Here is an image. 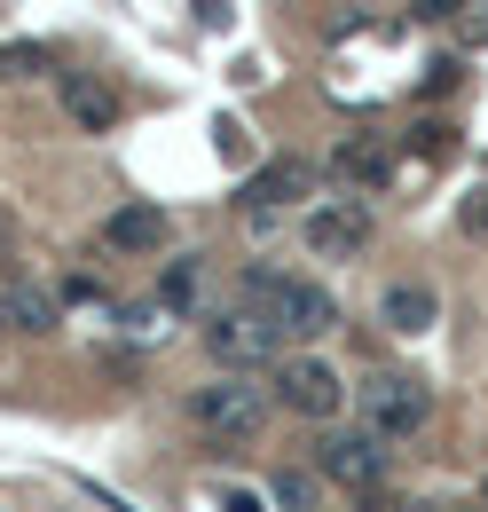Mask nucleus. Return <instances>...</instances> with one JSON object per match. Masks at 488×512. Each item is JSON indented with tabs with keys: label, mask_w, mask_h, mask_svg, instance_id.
<instances>
[{
	"label": "nucleus",
	"mask_w": 488,
	"mask_h": 512,
	"mask_svg": "<svg viewBox=\"0 0 488 512\" xmlns=\"http://www.w3.org/2000/svg\"><path fill=\"white\" fill-rule=\"evenodd\" d=\"M244 308L268 323L276 339H323L339 308H331V292L323 284H300V276H276V268H252L244 276Z\"/></svg>",
	"instance_id": "1"
},
{
	"label": "nucleus",
	"mask_w": 488,
	"mask_h": 512,
	"mask_svg": "<svg viewBox=\"0 0 488 512\" xmlns=\"http://www.w3.org/2000/svg\"><path fill=\"white\" fill-rule=\"evenodd\" d=\"M189 418H197V434H213V442H252L260 426H268V386L260 379H213L189 394Z\"/></svg>",
	"instance_id": "2"
},
{
	"label": "nucleus",
	"mask_w": 488,
	"mask_h": 512,
	"mask_svg": "<svg viewBox=\"0 0 488 512\" xmlns=\"http://www.w3.org/2000/svg\"><path fill=\"white\" fill-rule=\"evenodd\" d=\"M426 418H433L426 379L378 371V379L363 386V434H378V442H410V434H426Z\"/></svg>",
	"instance_id": "3"
},
{
	"label": "nucleus",
	"mask_w": 488,
	"mask_h": 512,
	"mask_svg": "<svg viewBox=\"0 0 488 512\" xmlns=\"http://www.w3.org/2000/svg\"><path fill=\"white\" fill-rule=\"evenodd\" d=\"M268 402H284L292 418H339V402H347V386H339V371L323 363V355H284L276 363V386H268Z\"/></svg>",
	"instance_id": "4"
},
{
	"label": "nucleus",
	"mask_w": 488,
	"mask_h": 512,
	"mask_svg": "<svg viewBox=\"0 0 488 512\" xmlns=\"http://www.w3.org/2000/svg\"><path fill=\"white\" fill-rule=\"evenodd\" d=\"M276 331L252 316V308H221V316H205V355L221 363V371H260V363H276Z\"/></svg>",
	"instance_id": "5"
},
{
	"label": "nucleus",
	"mask_w": 488,
	"mask_h": 512,
	"mask_svg": "<svg viewBox=\"0 0 488 512\" xmlns=\"http://www.w3.org/2000/svg\"><path fill=\"white\" fill-rule=\"evenodd\" d=\"M370 245V205L363 197H315L307 213V253L315 260H355Z\"/></svg>",
	"instance_id": "6"
},
{
	"label": "nucleus",
	"mask_w": 488,
	"mask_h": 512,
	"mask_svg": "<svg viewBox=\"0 0 488 512\" xmlns=\"http://www.w3.org/2000/svg\"><path fill=\"white\" fill-rule=\"evenodd\" d=\"M315 465H323V481L370 497V489L386 481V442H378V434H323V442H315Z\"/></svg>",
	"instance_id": "7"
},
{
	"label": "nucleus",
	"mask_w": 488,
	"mask_h": 512,
	"mask_svg": "<svg viewBox=\"0 0 488 512\" xmlns=\"http://www.w3.org/2000/svg\"><path fill=\"white\" fill-rule=\"evenodd\" d=\"M323 190V174H315V158H268L252 182H244L237 213H276V205H300V197Z\"/></svg>",
	"instance_id": "8"
},
{
	"label": "nucleus",
	"mask_w": 488,
	"mask_h": 512,
	"mask_svg": "<svg viewBox=\"0 0 488 512\" xmlns=\"http://www.w3.org/2000/svg\"><path fill=\"white\" fill-rule=\"evenodd\" d=\"M56 87H63V119H71L79 134H111L119 127V95H111L95 71H63Z\"/></svg>",
	"instance_id": "9"
},
{
	"label": "nucleus",
	"mask_w": 488,
	"mask_h": 512,
	"mask_svg": "<svg viewBox=\"0 0 488 512\" xmlns=\"http://www.w3.org/2000/svg\"><path fill=\"white\" fill-rule=\"evenodd\" d=\"M103 245L111 253H166L174 245V221H166V205H119L103 221Z\"/></svg>",
	"instance_id": "10"
},
{
	"label": "nucleus",
	"mask_w": 488,
	"mask_h": 512,
	"mask_svg": "<svg viewBox=\"0 0 488 512\" xmlns=\"http://www.w3.org/2000/svg\"><path fill=\"white\" fill-rule=\"evenodd\" d=\"M0 331H16V339H48V331H56V300H48L40 284H8V292H0Z\"/></svg>",
	"instance_id": "11"
},
{
	"label": "nucleus",
	"mask_w": 488,
	"mask_h": 512,
	"mask_svg": "<svg viewBox=\"0 0 488 512\" xmlns=\"http://www.w3.org/2000/svg\"><path fill=\"white\" fill-rule=\"evenodd\" d=\"M378 316H386V331H402V339H418V331H433V292L426 284H386L378 292Z\"/></svg>",
	"instance_id": "12"
},
{
	"label": "nucleus",
	"mask_w": 488,
	"mask_h": 512,
	"mask_svg": "<svg viewBox=\"0 0 488 512\" xmlns=\"http://www.w3.org/2000/svg\"><path fill=\"white\" fill-rule=\"evenodd\" d=\"M63 56L48 48V40H8L0 48V79H40V71H56Z\"/></svg>",
	"instance_id": "13"
},
{
	"label": "nucleus",
	"mask_w": 488,
	"mask_h": 512,
	"mask_svg": "<svg viewBox=\"0 0 488 512\" xmlns=\"http://www.w3.org/2000/svg\"><path fill=\"white\" fill-rule=\"evenodd\" d=\"M158 308H166V316H189V308H197V260H166V276H158Z\"/></svg>",
	"instance_id": "14"
},
{
	"label": "nucleus",
	"mask_w": 488,
	"mask_h": 512,
	"mask_svg": "<svg viewBox=\"0 0 488 512\" xmlns=\"http://www.w3.org/2000/svg\"><path fill=\"white\" fill-rule=\"evenodd\" d=\"M331 166H339V174H355V182H386V166H394V158H386V142H339V158H331Z\"/></svg>",
	"instance_id": "15"
},
{
	"label": "nucleus",
	"mask_w": 488,
	"mask_h": 512,
	"mask_svg": "<svg viewBox=\"0 0 488 512\" xmlns=\"http://www.w3.org/2000/svg\"><path fill=\"white\" fill-rule=\"evenodd\" d=\"M449 32H457L465 48H488V0H473V8H465V16L449 24Z\"/></svg>",
	"instance_id": "16"
},
{
	"label": "nucleus",
	"mask_w": 488,
	"mask_h": 512,
	"mask_svg": "<svg viewBox=\"0 0 488 512\" xmlns=\"http://www.w3.org/2000/svg\"><path fill=\"white\" fill-rule=\"evenodd\" d=\"M276 505H284V512H307V505H315V481H307V473H284V481H276Z\"/></svg>",
	"instance_id": "17"
},
{
	"label": "nucleus",
	"mask_w": 488,
	"mask_h": 512,
	"mask_svg": "<svg viewBox=\"0 0 488 512\" xmlns=\"http://www.w3.org/2000/svg\"><path fill=\"white\" fill-rule=\"evenodd\" d=\"M457 221H465V237H488V182L465 197V205H457Z\"/></svg>",
	"instance_id": "18"
},
{
	"label": "nucleus",
	"mask_w": 488,
	"mask_h": 512,
	"mask_svg": "<svg viewBox=\"0 0 488 512\" xmlns=\"http://www.w3.org/2000/svg\"><path fill=\"white\" fill-rule=\"evenodd\" d=\"M473 0H418V24H457Z\"/></svg>",
	"instance_id": "19"
},
{
	"label": "nucleus",
	"mask_w": 488,
	"mask_h": 512,
	"mask_svg": "<svg viewBox=\"0 0 488 512\" xmlns=\"http://www.w3.org/2000/svg\"><path fill=\"white\" fill-rule=\"evenodd\" d=\"M221 505H229V512H268V505H260V497H244V489H229Z\"/></svg>",
	"instance_id": "20"
},
{
	"label": "nucleus",
	"mask_w": 488,
	"mask_h": 512,
	"mask_svg": "<svg viewBox=\"0 0 488 512\" xmlns=\"http://www.w3.org/2000/svg\"><path fill=\"white\" fill-rule=\"evenodd\" d=\"M8 229H16V221H8V205H0V253H8Z\"/></svg>",
	"instance_id": "21"
},
{
	"label": "nucleus",
	"mask_w": 488,
	"mask_h": 512,
	"mask_svg": "<svg viewBox=\"0 0 488 512\" xmlns=\"http://www.w3.org/2000/svg\"><path fill=\"white\" fill-rule=\"evenodd\" d=\"M418 512H457V505H418Z\"/></svg>",
	"instance_id": "22"
},
{
	"label": "nucleus",
	"mask_w": 488,
	"mask_h": 512,
	"mask_svg": "<svg viewBox=\"0 0 488 512\" xmlns=\"http://www.w3.org/2000/svg\"><path fill=\"white\" fill-rule=\"evenodd\" d=\"M205 16H221V0H205Z\"/></svg>",
	"instance_id": "23"
},
{
	"label": "nucleus",
	"mask_w": 488,
	"mask_h": 512,
	"mask_svg": "<svg viewBox=\"0 0 488 512\" xmlns=\"http://www.w3.org/2000/svg\"><path fill=\"white\" fill-rule=\"evenodd\" d=\"M481 512H488V481H481Z\"/></svg>",
	"instance_id": "24"
}]
</instances>
